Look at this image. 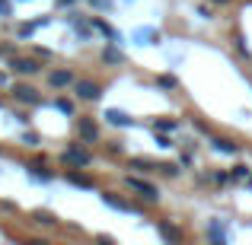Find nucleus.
Masks as SVG:
<instances>
[{"mask_svg": "<svg viewBox=\"0 0 252 245\" xmlns=\"http://www.w3.org/2000/svg\"><path fill=\"white\" fill-rule=\"evenodd\" d=\"M48 86H51V89H64V86H74V74H70L67 67L51 70V74H48Z\"/></svg>", "mask_w": 252, "mask_h": 245, "instance_id": "obj_8", "label": "nucleus"}, {"mask_svg": "<svg viewBox=\"0 0 252 245\" xmlns=\"http://www.w3.org/2000/svg\"><path fill=\"white\" fill-rule=\"evenodd\" d=\"M230 178H236V182H240V178H249V165H236Z\"/></svg>", "mask_w": 252, "mask_h": 245, "instance_id": "obj_23", "label": "nucleus"}, {"mask_svg": "<svg viewBox=\"0 0 252 245\" xmlns=\"http://www.w3.org/2000/svg\"><path fill=\"white\" fill-rule=\"evenodd\" d=\"M154 134H157V131H154ZM157 147H163V150H166V147H172V143H169V137H163V134H157Z\"/></svg>", "mask_w": 252, "mask_h": 245, "instance_id": "obj_26", "label": "nucleus"}, {"mask_svg": "<svg viewBox=\"0 0 252 245\" xmlns=\"http://www.w3.org/2000/svg\"><path fill=\"white\" fill-rule=\"evenodd\" d=\"M102 61H105V64H122V61H125V54L115 48V42H112V45H105V48H102Z\"/></svg>", "mask_w": 252, "mask_h": 245, "instance_id": "obj_13", "label": "nucleus"}, {"mask_svg": "<svg viewBox=\"0 0 252 245\" xmlns=\"http://www.w3.org/2000/svg\"><path fill=\"white\" fill-rule=\"evenodd\" d=\"M13 99H16V102H23V105H42L38 89H32V86H26V83L13 86Z\"/></svg>", "mask_w": 252, "mask_h": 245, "instance_id": "obj_5", "label": "nucleus"}, {"mask_svg": "<svg viewBox=\"0 0 252 245\" xmlns=\"http://www.w3.org/2000/svg\"><path fill=\"white\" fill-rule=\"evenodd\" d=\"M26 172H29L32 178H38V182H51V178H55L51 172H45L42 165H26Z\"/></svg>", "mask_w": 252, "mask_h": 245, "instance_id": "obj_17", "label": "nucleus"}, {"mask_svg": "<svg viewBox=\"0 0 252 245\" xmlns=\"http://www.w3.org/2000/svg\"><path fill=\"white\" fill-rule=\"evenodd\" d=\"M160 169H163V172H166V175H176V172H179V165H169V163H163V165H160Z\"/></svg>", "mask_w": 252, "mask_h": 245, "instance_id": "obj_27", "label": "nucleus"}, {"mask_svg": "<svg viewBox=\"0 0 252 245\" xmlns=\"http://www.w3.org/2000/svg\"><path fill=\"white\" fill-rule=\"evenodd\" d=\"M0 105H3V99H0Z\"/></svg>", "mask_w": 252, "mask_h": 245, "instance_id": "obj_33", "label": "nucleus"}, {"mask_svg": "<svg viewBox=\"0 0 252 245\" xmlns=\"http://www.w3.org/2000/svg\"><path fill=\"white\" fill-rule=\"evenodd\" d=\"M96 10H112V0H90Z\"/></svg>", "mask_w": 252, "mask_h": 245, "instance_id": "obj_25", "label": "nucleus"}, {"mask_svg": "<svg viewBox=\"0 0 252 245\" xmlns=\"http://www.w3.org/2000/svg\"><path fill=\"white\" fill-rule=\"evenodd\" d=\"M77 137H80L83 143H96L99 140V128L93 118H77Z\"/></svg>", "mask_w": 252, "mask_h": 245, "instance_id": "obj_4", "label": "nucleus"}, {"mask_svg": "<svg viewBox=\"0 0 252 245\" xmlns=\"http://www.w3.org/2000/svg\"><path fill=\"white\" fill-rule=\"evenodd\" d=\"M35 223H42V226H58V217L51 214V210H35Z\"/></svg>", "mask_w": 252, "mask_h": 245, "instance_id": "obj_16", "label": "nucleus"}, {"mask_svg": "<svg viewBox=\"0 0 252 245\" xmlns=\"http://www.w3.org/2000/svg\"><path fill=\"white\" fill-rule=\"evenodd\" d=\"M45 23H48V19H38V23H23L16 35L19 38H32V35H35V29H38V26H45Z\"/></svg>", "mask_w": 252, "mask_h": 245, "instance_id": "obj_15", "label": "nucleus"}, {"mask_svg": "<svg viewBox=\"0 0 252 245\" xmlns=\"http://www.w3.org/2000/svg\"><path fill=\"white\" fill-rule=\"evenodd\" d=\"M179 124L169 121V118H163V121H154V131H163V134H169V131H176Z\"/></svg>", "mask_w": 252, "mask_h": 245, "instance_id": "obj_19", "label": "nucleus"}, {"mask_svg": "<svg viewBox=\"0 0 252 245\" xmlns=\"http://www.w3.org/2000/svg\"><path fill=\"white\" fill-rule=\"evenodd\" d=\"M157 86H163V89H176V80H172V77H157Z\"/></svg>", "mask_w": 252, "mask_h": 245, "instance_id": "obj_24", "label": "nucleus"}, {"mask_svg": "<svg viewBox=\"0 0 252 245\" xmlns=\"http://www.w3.org/2000/svg\"><path fill=\"white\" fill-rule=\"evenodd\" d=\"M93 29H96V32H102V35L109 38V42H118V38H122V35H118V32L112 29L109 23H102V19H99V16H93Z\"/></svg>", "mask_w": 252, "mask_h": 245, "instance_id": "obj_12", "label": "nucleus"}, {"mask_svg": "<svg viewBox=\"0 0 252 245\" xmlns=\"http://www.w3.org/2000/svg\"><path fill=\"white\" fill-rule=\"evenodd\" d=\"M55 109H58V111H64V115H74V105H70L67 99H55Z\"/></svg>", "mask_w": 252, "mask_h": 245, "instance_id": "obj_20", "label": "nucleus"}, {"mask_svg": "<svg viewBox=\"0 0 252 245\" xmlns=\"http://www.w3.org/2000/svg\"><path fill=\"white\" fill-rule=\"evenodd\" d=\"M131 165H134V169H141V172H150V169H160V165H154V163H147V160H131Z\"/></svg>", "mask_w": 252, "mask_h": 245, "instance_id": "obj_21", "label": "nucleus"}, {"mask_svg": "<svg viewBox=\"0 0 252 245\" xmlns=\"http://www.w3.org/2000/svg\"><path fill=\"white\" fill-rule=\"evenodd\" d=\"M137 38H144L141 45H154V42H160V32H154V29H141V32H137Z\"/></svg>", "mask_w": 252, "mask_h": 245, "instance_id": "obj_18", "label": "nucleus"}, {"mask_svg": "<svg viewBox=\"0 0 252 245\" xmlns=\"http://www.w3.org/2000/svg\"><path fill=\"white\" fill-rule=\"evenodd\" d=\"M0 83H6V74H0Z\"/></svg>", "mask_w": 252, "mask_h": 245, "instance_id": "obj_31", "label": "nucleus"}, {"mask_svg": "<svg viewBox=\"0 0 252 245\" xmlns=\"http://www.w3.org/2000/svg\"><path fill=\"white\" fill-rule=\"evenodd\" d=\"M246 185H249V188H252V178H249V182H246Z\"/></svg>", "mask_w": 252, "mask_h": 245, "instance_id": "obj_32", "label": "nucleus"}, {"mask_svg": "<svg viewBox=\"0 0 252 245\" xmlns=\"http://www.w3.org/2000/svg\"><path fill=\"white\" fill-rule=\"evenodd\" d=\"M10 67L16 70L19 77H32V74H38V70H42V67H38V61H32V57H13Z\"/></svg>", "mask_w": 252, "mask_h": 245, "instance_id": "obj_7", "label": "nucleus"}, {"mask_svg": "<svg viewBox=\"0 0 252 245\" xmlns=\"http://www.w3.org/2000/svg\"><path fill=\"white\" fill-rule=\"evenodd\" d=\"M67 185H74V188H83V191H93V188H96V185H93V178L86 175V172H77V169L67 172Z\"/></svg>", "mask_w": 252, "mask_h": 245, "instance_id": "obj_10", "label": "nucleus"}, {"mask_svg": "<svg viewBox=\"0 0 252 245\" xmlns=\"http://www.w3.org/2000/svg\"><path fill=\"white\" fill-rule=\"evenodd\" d=\"M61 163L70 165V169H86V165L93 163V156H90V150L70 147V150H64V153H61Z\"/></svg>", "mask_w": 252, "mask_h": 245, "instance_id": "obj_2", "label": "nucleus"}, {"mask_svg": "<svg viewBox=\"0 0 252 245\" xmlns=\"http://www.w3.org/2000/svg\"><path fill=\"white\" fill-rule=\"evenodd\" d=\"M74 92H77V99H83V102H99L102 86L96 80H74Z\"/></svg>", "mask_w": 252, "mask_h": 245, "instance_id": "obj_3", "label": "nucleus"}, {"mask_svg": "<svg viewBox=\"0 0 252 245\" xmlns=\"http://www.w3.org/2000/svg\"><path fill=\"white\" fill-rule=\"evenodd\" d=\"M58 3H64V6H67V3H74V0H58Z\"/></svg>", "mask_w": 252, "mask_h": 245, "instance_id": "obj_30", "label": "nucleus"}, {"mask_svg": "<svg viewBox=\"0 0 252 245\" xmlns=\"http://www.w3.org/2000/svg\"><path fill=\"white\" fill-rule=\"evenodd\" d=\"M99 201L105 204V207H112V210H118V214H141V207H134V204H125L122 197H115V194H99Z\"/></svg>", "mask_w": 252, "mask_h": 245, "instance_id": "obj_6", "label": "nucleus"}, {"mask_svg": "<svg viewBox=\"0 0 252 245\" xmlns=\"http://www.w3.org/2000/svg\"><path fill=\"white\" fill-rule=\"evenodd\" d=\"M157 229H160V236H163L166 242H179V239H182V233H179L172 223H157Z\"/></svg>", "mask_w": 252, "mask_h": 245, "instance_id": "obj_14", "label": "nucleus"}, {"mask_svg": "<svg viewBox=\"0 0 252 245\" xmlns=\"http://www.w3.org/2000/svg\"><path fill=\"white\" fill-rule=\"evenodd\" d=\"M105 121H109L112 128H131V124H134V118L125 115L122 109H105Z\"/></svg>", "mask_w": 252, "mask_h": 245, "instance_id": "obj_9", "label": "nucleus"}, {"mask_svg": "<svg viewBox=\"0 0 252 245\" xmlns=\"http://www.w3.org/2000/svg\"><path fill=\"white\" fill-rule=\"evenodd\" d=\"M23 143H26V147H38V134H35V131H26V134H23Z\"/></svg>", "mask_w": 252, "mask_h": 245, "instance_id": "obj_22", "label": "nucleus"}, {"mask_svg": "<svg viewBox=\"0 0 252 245\" xmlns=\"http://www.w3.org/2000/svg\"><path fill=\"white\" fill-rule=\"evenodd\" d=\"M10 13H13L10 3H6V0H0V16H10Z\"/></svg>", "mask_w": 252, "mask_h": 245, "instance_id": "obj_28", "label": "nucleus"}, {"mask_svg": "<svg viewBox=\"0 0 252 245\" xmlns=\"http://www.w3.org/2000/svg\"><path fill=\"white\" fill-rule=\"evenodd\" d=\"M214 150L223 153V156H236V153H240V143L227 140V137H214Z\"/></svg>", "mask_w": 252, "mask_h": 245, "instance_id": "obj_11", "label": "nucleus"}, {"mask_svg": "<svg viewBox=\"0 0 252 245\" xmlns=\"http://www.w3.org/2000/svg\"><path fill=\"white\" fill-rule=\"evenodd\" d=\"M125 185H128L134 194H141L144 201H160V191H157V185L144 182V178H137V175H128V178H125Z\"/></svg>", "mask_w": 252, "mask_h": 245, "instance_id": "obj_1", "label": "nucleus"}, {"mask_svg": "<svg viewBox=\"0 0 252 245\" xmlns=\"http://www.w3.org/2000/svg\"><path fill=\"white\" fill-rule=\"evenodd\" d=\"M211 3H217V6H227V3H233V0H211Z\"/></svg>", "mask_w": 252, "mask_h": 245, "instance_id": "obj_29", "label": "nucleus"}]
</instances>
